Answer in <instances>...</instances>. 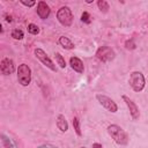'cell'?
Listing matches in <instances>:
<instances>
[{
	"label": "cell",
	"mask_w": 148,
	"mask_h": 148,
	"mask_svg": "<svg viewBox=\"0 0 148 148\" xmlns=\"http://www.w3.org/2000/svg\"><path fill=\"white\" fill-rule=\"evenodd\" d=\"M108 133L113 139V141L118 145H126L128 142L127 133L118 125H110L108 127Z\"/></svg>",
	"instance_id": "1"
},
{
	"label": "cell",
	"mask_w": 148,
	"mask_h": 148,
	"mask_svg": "<svg viewBox=\"0 0 148 148\" xmlns=\"http://www.w3.org/2000/svg\"><path fill=\"white\" fill-rule=\"evenodd\" d=\"M57 18L61 25L71 27L73 23V14H72V10L69 9V7H67V6L60 7L57 12Z\"/></svg>",
	"instance_id": "2"
},
{
	"label": "cell",
	"mask_w": 148,
	"mask_h": 148,
	"mask_svg": "<svg viewBox=\"0 0 148 148\" xmlns=\"http://www.w3.org/2000/svg\"><path fill=\"white\" fill-rule=\"evenodd\" d=\"M17 81L21 86L25 87L31 81V69L27 64H21L17 68Z\"/></svg>",
	"instance_id": "3"
},
{
	"label": "cell",
	"mask_w": 148,
	"mask_h": 148,
	"mask_svg": "<svg viewBox=\"0 0 148 148\" xmlns=\"http://www.w3.org/2000/svg\"><path fill=\"white\" fill-rule=\"evenodd\" d=\"M130 86L132 87V89L136 92L141 91L145 88V76L141 72H132L130 75Z\"/></svg>",
	"instance_id": "4"
},
{
	"label": "cell",
	"mask_w": 148,
	"mask_h": 148,
	"mask_svg": "<svg viewBox=\"0 0 148 148\" xmlns=\"http://www.w3.org/2000/svg\"><path fill=\"white\" fill-rule=\"evenodd\" d=\"M96 57L97 59H99L101 61L103 62H108V61H111L114 59L116 57V53L114 51L109 47V46H101L97 51H96Z\"/></svg>",
	"instance_id": "5"
},
{
	"label": "cell",
	"mask_w": 148,
	"mask_h": 148,
	"mask_svg": "<svg viewBox=\"0 0 148 148\" xmlns=\"http://www.w3.org/2000/svg\"><path fill=\"white\" fill-rule=\"evenodd\" d=\"M96 98H97V101L99 102V104L104 109H106L110 112H117L118 106H117V104H116V102L113 99H111L110 97H108L105 95H99V94L96 95Z\"/></svg>",
	"instance_id": "6"
},
{
	"label": "cell",
	"mask_w": 148,
	"mask_h": 148,
	"mask_svg": "<svg viewBox=\"0 0 148 148\" xmlns=\"http://www.w3.org/2000/svg\"><path fill=\"white\" fill-rule=\"evenodd\" d=\"M35 54H36V57L42 61L43 65H45L46 67H49L51 71H54V72H56V66H54L53 61L47 57V54L45 53V51H43L42 49H36V50H35Z\"/></svg>",
	"instance_id": "7"
},
{
	"label": "cell",
	"mask_w": 148,
	"mask_h": 148,
	"mask_svg": "<svg viewBox=\"0 0 148 148\" xmlns=\"http://www.w3.org/2000/svg\"><path fill=\"white\" fill-rule=\"evenodd\" d=\"M123 99L125 101V103H126V105H127V108H128V110H130V114H131L132 119H134V120L139 119V117H140V111H139V108L136 106V104H135L128 96H126V95H123Z\"/></svg>",
	"instance_id": "8"
},
{
	"label": "cell",
	"mask_w": 148,
	"mask_h": 148,
	"mask_svg": "<svg viewBox=\"0 0 148 148\" xmlns=\"http://www.w3.org/2000/svg\"><path fill=\"white\" fill-rule=\"evenodd\" d=\"M0 69H1V73L3 75H10L15 71L14 61L12 59H9V58L2 59L1 62H0Z\"/></svg>",
	"instance_id": "9"
},
{
	"label": "cell",
	"mask_w": 148,
	"mask_h": 148,
	"mask_svg": "<svg viewBox=\"0 0 148 148\" xmlns=\"http://www.w3.org/2000/svg\"><path fill=\"white\" fill-rule=\"evenodd\" d=\"M50 12H51V9H50V7H49V5H47L46 2L39 1V2L37 3V14H38V16H39L42 20L47 18L49 15H50Z\"/></svg>",
	"instance_id": "10"
},
{
	"label": "cell",
	"mask_w": 148,
	"mask_h": 148,
	"mask_svg": "<svg viewBox=\"0 0 148 148\" xmlns=\"http://www.w3.org/2000/svg\"><path fill=\"white\" fill-rule=\"evenodd\" d=\"M69 65H71V67H72L75 72H77V73H83V69H84L83 62H82L81 59H79L77 57H71V59H69Z\"/></svg>",
	"instance_id": "11"
},
{
	"label": "cell",
	"mask_w": 148,
	"mask_h": 148,
	"mask_svg": "<svg viewBox=\"0 0 148 148\" xmlns=\"http://www.w3.org/2000/svg\"><path fill=\"white\" fill-rule=\"evenodd\" d=\"M57 127L61 131V132H66L68 130V124H67V120L65 118V116L62 114H59L57 117Z\"/></svg>",
	"instance_id": "12"
},
{
	"label": "cell",
	"mask_w": 148,
	"mask_h": 148,
	"mask_svg": "<svg viewBox=\"0 0 148 148\" xmlns=\"http://www.w3.org/2000/svg\"><path fill=\"white\" fill-rule=\"evenodd\" d=\"M59 44H60L64 49H66V50H72V49H74L73 42H72L68 37H65V36H61V37L59 38Z\"/></svg>",
	"instance_id": "13"
},
{
	"label": "cell",
	"mask_w": 148,
	"mask_h": 148,
	"mask_svg": "<svg viewBox=\"0 0 148 148\" xmlns=\"http://www.w3.org/2000/svg\"><path fill=\"white\" fill-rule=\"evenodd\" d=\"M97 6H98V9L103 13H106L109 10V3L105 1V0H98L97 1Z\"/></svg>",
	"instance_id": "14"
},
{
	"label": "cell",
	"mask_w": 148,
	"mask_h": 148,
	"mask_svg": "<svg viewBox=\"0 0 148 148\" xmlns=\"http://www.w3.org/2000/svg\"><path fill=\"white\" fill-rule=\"evenodd\" d=\"M54 57H56V61H57V64H58L61 68H65V67H66V61H65L64 57H62L59 52H57V53L54 54Z\"/></svg>",
	"instance_id": "15"
},
{
	"label": "cell",
	"mask_w": 148,
	"mask_h": 148,
	"mask_svg": "<svg viewBox=\"0 0 148 148\" xmlns=\"http://www.w3.org/2000/svg\"><path fill=\"white\" fill-rule=\"evenodd\" d=\"M73 127H74V130H75V133H76L79 136H81L82 133H81V128H80V120H79V118H76V117L73 118Z\"/></svg>",
	"instance_id": "16"
},
{
	"label": "cell",
	"mask_w": 148,
	"mask_h": 148,
	"mask_svg": "<svg viewBox=\"0 0 148 148\" xmlns=\"http://www.w3.org/2000/svg\"><path fill=\"white\" fill-rule=\"evenodd\" d=\"M23 31L21 30V29H14L13 31H12V37L14 38V39H22L23 38Z\"/></svg>",
	"instance_id": "17"
},
{
	"label": "cell",
	"mask_w": 148,
	"mask_h": 148,
	"mask_svg": "<svg viewBox=\"0 0 148 148\" xmlns=\"http://www.w3.org/2000/svg\"><path fill=\"white\" fill-rule=\"evenodd\" d=\"M28 31L31 35H37L39 32V28H38V25H36L34 23H30V24H28Z\"/></svg>",
	"instance_id": "18"
},
{
	"label": "cell",
	"mask_w": 148,
	"mask_h": 148,
	"mask_svg": "<svg viewBox=\"0 0 148 148\" xmlns=\"http://www.w3.org/2000/svg\"><path fill=\"white\" fill-rule=\"evenodd\" d=\"M125 46H126V49H128V50H133V49H135L136 45H135V43H134L133 39H128V40H126Z\"/></svg>",
	"instance_id": "19"
},
{
	"label": "cell",
	"mask_w": 148,
	"mask_h": 148,
	"mask_svg": "<svg viewBox=\"0 0 148 148\" xmlns=\"http://www.w3.org/2000/svg\"><path fill=\"white\" fill-rule=\"evenodd\" d=\"M90 16H89V13L88 12H83L82 15H81V21L82 22H86V23H90Z\"/></svg>",
	"instance_id": "20"
},
{
	"label": "cell",
	"mask_w": 148,
	"mask_h": 148,
	"mask_svg": "<svg viewBox=\"0 0 148 148\" xmlns=\"http://www.w3.org/2000/svg\"><path fill=\"white\" fill-rule=\"evenodd\" d=\"M21 3L22 5H24V6H27V7H32L34 5H36V1H21Z\"/></svg>",
	"instance_id": "21"
},
{
	"label": "cell",
	"mask_w": 148,
	"mask_h": 148,
	"mask_svg": "<svg viewBox=\"0 0 148 148\" xmlns=\"http://www.w3.org/2000/svg\"><path fill=\"white\" fill-rule=\"evenodd\" d=\"M92 148H103V147H102L101 143H94L92 145Z\"/></svg>",
	"instance_id": "22"
},
{
	"label": "cell",
	"mask_w": 148,
	"mask_h": 148,
	"mask_svg": "<svg viewBox=\"0 0 148 148\" xmlns=\"http://www.w3.org/2000/svg\"><path fill=\"white\" fill-rule=\"evenodd\" d=\"M6 21L7 22H12V16L10 15H6Z\"/></svg>",
	"instance_id": "23"
},
{
	"label": "cell",
	"mask_w": 148,
	"mask_h": 148,
	"mask_svg": "<svg viewBox=\"0 0 148 148\" xmlns=\"http://www.w3.org/2000/svg\"><path fill=\"white\" fill-rule=\"evenodd\" d=\"M81 148H86V147H81Z\"/></svg>",
	"instance_id": "24"
}]
</instances>
